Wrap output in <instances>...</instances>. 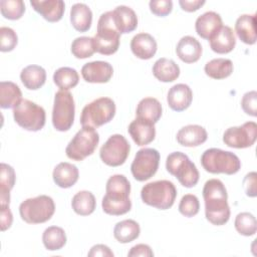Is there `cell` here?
I'll use <instances>...</instances> for the list:
<instances>
[{"instance_id": "17", "label": "cell", "mask_w": 257, "mask_h": 257, "mask_svg": "<svg viewBox=\"0 0 257 257\" xmlns=\"http://www.w3.org/2000/svg\"><path fill=\"white\" fill-rule=\"evenodd\" d=\"M127 131L137 146L141 147L152 143L156 137L155 124L138 117L130 123Z\"/></svg>"}, {"instance_id": "36", "label": "cell", "mask_w": 257, "mask_h": 257, "mask_svg": "<svg viewBox=\"0 0 257 257\" xmlns=\"http://www.w3.org/2000/svg\"><path fill=\"white\" fill-rule=\"evenodd\" d=\"M44 247L49 251L60 250L66 243V234L61 227L50 226L42 234Z\"/></svg>"}, {"instance_id": "25", "label": "cell", "mask_w": 257, "mask_h": 257, "mask_svg": "<svg viewBox=\"0 0 257 257\" xmlns=\"http://www.w3.org/2000/svg\"><path fill=\"white\" fill-rule=\"evenodd\" d=\"M113 20L116 29L120 34L130 33L138 26V17L136 12L124 5L117 6L113 11Z\"/></svg>"}, {"instance_id": "3", "label": "cell", "mask_w": 257, "mask_h": 257, "mask_svg": "<svg viewBox=\"0 0 257 257\" xmlns=\"http://www.w3.org/2000/svg\"><path fill=\"white\" fill-rule=\"evenodd\" d=\"M120 33L116 29L112 11L102 13L97 22V31L94 35L93 45L95 52L103 55L115 53L119 47Z\"/></svg>"}, {"instance_id": "10", "label": "cell", "mask_w": 257, "mask_h": 257, "mask_svg": "<svg viewBox=\"0 0 257 257\" xmlns=\"http://www.w3.org/2000/svg\"><path fill=\"white\" fill-rule=\"evenodd\" d=\"M13 117L15 122L22 128L38 132L45 124L46 113L42 106L24 98L13 108Z\"/></svg>"}, {"instance_id": "16", "label": "cell", "mask_w": 257, "mask_h": 257, "mask_svg": "<svg viewBox=\"0 0 257 257\" xmlns=\"http://www.w3.org/2000/svg\"><path fill=\"white\" fill-rule=\"evenodd\" d=\"M193 100V91L189 85L178 83L173 85L168 92L167 101L169 106L175 111L187 109Z\"/></svg>"}, {"instance_id": "49", "label": "cell", "mask_w": 257, "mask_h": 257, "mask_svg": "<svg viewBox=\"0 0 257 257\" xmlns=\"http://www.w3.org/2000/svg\"><path fill=\"white\" fill-rule=\"evenodd\" d=\"M179 4L184 11L194 12V11H197L199 8H201L205 4V1L204 0H180Z\"/></svg>"}, {"instance_id": "19", "label": "cell", "mask_w": 257, "mask_h": 257, "mask_svg": "<svg viewBox=\"0 0 257 257\" xmlns=\"http://www.w3.org/2000/svg\"><path fill=\"white\" fill-rule=\"evenodd\" d=\"M211 49L219 54L231 52L236 45V37L231 27L222 25V27L209 39Z\"/></svg>"}, {"instance_id": "48", "label": "cell", "mask_w": 257, "mask_h": 257, "mask_svg": "<svg viewBox=\"0 0 257 257\" xmlns=\"http://www.w3.org/2000/svg\"><path fill=\"white\" fill-rule=\"evenodd\" d=\"M0 221H1V230L5 231L9 229L13 222V216L12 213L8 207H1V215H0Z\"/></svg>"}, {"instance_id": "13", "label": "cell", "mask_w": 257, "mask_h": 257, "mask_svg": "<svg viewBox=\"0 0 257 257\" xmlns=\"http://www.w3.org/2000/svg\"><path fill=\"white\" fill-rule=\"evenodd\" d=\"M131 151V146L126 139L118 134L110 136L103 144L99 151L101 161L110 167H118L122 165Z\"/></svg>"}, {"instance_id": "22", "label": "cell", "mask_w": 257, "mask_h": 257, "mask_svg": "<svg viewBox=\"0 0 257 257\" xmlns=\"http://www.w3.org/2000/svg\"><path fill=\"white\" fill-rule=\"evenodd\" d=\"M202 45L193 36L182 37L176 47V52L179 58L185 63H194L198 61L202 55Z\"/></svg>"}, {"instance_id": "21", "label": "cell", "mask_w": 257, "mask_h": 257, "mask_svg": "<svg viewBox=\"0 0 257 257\" xmlns=\"http://www.w3.org/2000/svg\"><path fill=\"white\" fill-rule=\"evenodd\" d=\"M221 27H222V18L218 13L214 11H208L203 13L197 18L195 23V29L197 34L200 37L208 40Z\"/></svg>"}, {"instance_id": "24", "label": "cell", "mask_w": 257, "mask_h": 257, "mask_svg": "<svg viewBox=\"0 0 257 257\" xmlns=\"http://www.w3.org/2000/svg\"><path fill=\"white\" fill-rule=\"evenodd\" d=\"M52 177H53L54 183L58 187L67 189L72 187L77 182L79 177V172L76 166L67 162H62V163H59L54 168Z\"/></svg>"}, {"instance_id": "34", "label": "cell", "mask_w": 257, "mask_h": 257, "mask_svg": "<svg viewBox=\"0 0 257 257\" xmlns=\"http://www.w3.org/2000/svg\"><path fill=\"white\" fill-rule=\"evenodd\" d=\"M71 207L77 215H90L94 212L96 207L95 197L89 191H79L73 196L71 201Z\"/></svg>"}, {"instance_id": "23", "label": "cell", "mask_w": 257, "mask_h": 257, "mask_svg": "<svg viewBox=\"0 0 257 257\" xmlns=\"http://www.w3.org/2000/svg\"><path fill=\"white\" fill-rule=\"evenodd\" d=\"M177 142L184 147H198L207 141V131L199 124H188L177 133Z\"/></svg>"}, {"instance_id": "35", "label": "cell", "mask_w": 257, "mask_h": 257, "mask_svg": "<svg viewBox=\"0 0 257 257\" xmlns=\"http://www.w3.org/2000/svg\"><path fill=\"white\" fill-rule=\"evenodd\" d=\"M205 73L214 79H224L233 72V63L228 58H214L206 63Z\"/></svg>"}, {"instance_id": "18", "label": "cell", "mask_w": 257, "mask_h": 257, "mask_svg": "<svg viewBox=\"0 0 257 257\" xmlns=\"http://www.w3.org/2000/svg\"><path fill=\"white\" fill-rule=\"evenodd\" d=\"M30 5L48 22L59 21L65 10V4L62 0L30 1Z\"/></svg>"}, {"instance_id": "2", "label": "cell", "mask_w": 257, "mask_h": 257, "mask_svg": "<svg viewBox=\"0 0 257 257\" xmlns=\"http://www.w3.org/2000/svg\"><path fill=\"white\" fill-rule=\"evenodd\" d=\"M131 184L123 175L109 177L105 186V195L102 198L101 207L104 213L113 216L123 215L132 209L130 199Z\"/></svg>"}, {"instance_id": "45", "label": "cell", "mask_w": 257, "mask_h": 257, "mask_svg": "<svg viewBox=\"0 0 257 257\" xmlns=\"http://www.w3.org/2000/svg\"><path fill=\"white\" fill-rule=\"evenodd\" d=\"M256 177L257 174L255 172H251L247 174L243 180V187L245 193L248 197H256Z\"/></svg>"}, {"instance_id": "1", "label": "cell", "mask_w": 257, "mask_h": 257, "mask_svg": "<svg viewBox=\"0 0 257 257\" xmlns=\"http://www.w3.org/2000/svg\"><path fill=\"white\" fill-rule=\"evenodd\" d=\"M206 219L216 226L225 225L230 218L228 194L225 185L218 179L208 180L203 188Z\"/></svg>"}, {"instance_id": "28", "label": "cell", "mask_w": 257, "mask_h": 257, "mask_svg": "<svg viewBox=\"0 0 257 257\" xmlns=\"http://www.w3.org/2000/svg\"><path fill=\"white\" fill-rule=\"evenodd\" d=\"M136 114L138 118L155 124L162 116V104L155 97H145L138 103Z\"/></svg>"}, {"instance_id": "37", "label": "cell", "mask_w": 257, "mask_h": 257, "mask_svg": "<svg viewBox=\"0 0 257 257\" xmlns=\"http://www.w3.org/2000/svg\"><path fill=\"white\" fill-rule=\"evenodd\" d=\"M53 81L61 90H68L77 85L79 75L74 68L64 66L54 72Z\"/></svg>"}, {"instance_id": "44", "label": "cell", "mask_w": 257, "mask_h": 257, "mask_svg": "<svg viewBox=\"0 0 257 257\" xmlns=\"http://www.w3.org/2000/svg\"><path fill=\"white\" fill-rule=\"evenodd\" d=\"M149 6L153 14L164 17L172 12L173 2L171 0H152L150 1Z\"/></svg>"}, {"instance_id": "12", "label": "cell", "mask_w": 257, "mask_h": 257, "mask_svg": "<svg viewBox=\"0 0 257 257\" xmlns=\"http://www.w3.org/2000/svg\"><path fill=\"white\" fill-rule=\"evenodd\" d=\"M160 163V153L152 148H144L137 152L131 166L133 177L144 182L151 179L158 171Z\"/></svg>"}, {"instance_id": "31", "label": "cell", "mask_w": 257, "mask_h": 257, "mask_svg": "<svg viewBox=\"0 0 257 257\" xmlns=\"http://www.w3.org/2000/svg\"><path fill=\"white\" fill-rule=\"evenodd\" d=\"M20 79L27 89L36 90L45 83L46 71L39 65H28L21 70Z\"/></svg>"}, {"instance_id": "7", "label": "cell", "mask_w": 257, "mask_h": 257, "mask_svg": "<svg viewBox=\"0 0 257 257\" xmlns=\"http://www.w3.org/2000/svg\"><path fill=\"white\" fill-rule=\"evenodd\" d=\"M114 114V101L109 97H99L82 108L80 123L82 126L98 127L109 122Z\"/></svg>"}, {"instance_id": "14", "label": "cell", "mask_w": 257, "mask_h": 257, "mask_svg": "<svg viewBox=\"0 0 257 257\" xmlns=\"http://www.w3.org/2000/svg\"><path fill=\"white\" fill-rule=\"evenodd\" d=\"M257 138V124L247 121L239 126L227 128L223 135V142L230 148L245 149L254 145Z\"/></svg>"}, {"instance_id": "47", "label": "cell", "mask_w": 257, "mask_h": 257, "mask_svg": "<svg viewBox=\"0 0 257 257\" xmlns=\"http://www.w3.org/2000/svg\"><path fill=\"white\" fill-rule=\"evenodd\" d=\"M88 256H101V257H113L112 251L103 244H97L91 247L90 251L87 254Z\"/></svg>"}, {"instance_id": "32", "label": "cell", "mask_w": 257, "mask_h": 257, "mask_svg": "<svg viewBox=\"0 0 257 257\" xmlns=\"http://www.w3.org/2000/svg\"><path fill=\"white\" fill-rule=\"evenodd\" d=\"M22 100V92L19 86L11 81L0 82V106L1 108H14Z\"/></svg>"}, {"instance_id": "9", "label": "cell", "mask_w": 257, "mask_h": 257, "mask_svg": "<svg viewBox=\"0 0 257 257\" xmlns=\"http://www.w3.org/2000/svg\"><path fill=\"white\" fill-rule=\"evenodd\" d=\"M99 143V135L90 126H82L68 143L65 153L73 161L80 162L93 154Z\"/></svg>"}, {"instance_id": "46", "label": "cell", "mask_w": 257, "mask_h": 257, "mask_svg": "<svg viewBox=\"0 0 257 257\" xmlns=\"http://www.w3.org/2000/svg\"><path fill=\"white\" fill-rule=\"evenodd\" d=\"M127 256L128 257H138V256L153 257L154 252L152 251L151 247L147 244H137L131 248V250L127 253Z\"/></svg>"}, {"instance_id": "20", "label": "cell", "mask_w": 257, "mask_h": 257, "mask_svg": "<svg viewBox=\"0 0 257 257\" xmlns=\"http://www.w3.org/2000/svg\"><path fill=\"white\" fill-rule=\"evenodd\" d=\"M157 41L149 33H138L131 41L132 52L140 59H150L157 52Z\"/></svg>"}, {"instance_id": "15", "label": "cell", "mask_w": 257, "mask_h": 257, "mask_svg": "<svg viewBox=\"0 0 257 257\" xmlns=\"http://www.w3.org/2000/svg\"><path fill=\"white\" fill-rule=\"evenodd\" d=\"M113 74V68L106 61L96 60L85 63L81 68V75L86 82L104 83L110 80Z\"/></svg>"}, {"instance_id": "11", "label": "cell", "mask_w": 257, "mask_h": 257, "mask_svg": "<svg viewBox=\"0 0 257 257\" xmlns=\"http://www.w3.org/2000/svg\"><path fill=\"white\" fill-rule=\"evenodd\" d=\"M75 104L72 94L68 90H58L54 95L52 109V123L56 131H68L74 120Z\"/></svg>"}, {"instance_id": "26", "label": "cell", "mask_w": 257, "mask_h": 257, "mask_svg": "<svg viewBox=\"0 0 257 257\" xmlns=\"http://www.w3.org/2000/svg\"><path fill=\"white\" fill-rule=\"evenodd\" d=\"M235 31L239 39L249 45L256 42V16L255 14H243L235 23Z\"/></svg>"}, {"instance_id": "40", "label": "cell", "mask_w": 257, "mask_h": 257, "mask_svg": "<svg viewBox=\"0 0 257 257\" xmlns=\"http://www.w3.org/2000/svg\"><path fill=\"white\" fill-rule=\"evenodd\" d=\"M0 10L4 18L9 20H17L22 17L25 12V4L22 0H1Z\"/></svg>"}, {"instance_id": "33", "label": "cell", "mask_w": 257, "mask_h": 257, "mask_svg": "<svg viewBox=\"0 0 257 257\" xmlns=\"http://www.w3.org/2000/svg\"><path fill=\"white\" fill-rule=\"evenodd\" d=\"M141 233V228L138 222L132 219L117 222L113 228V236L119 243H130L136 240Z\"/></svg>"}, {"instance_id": "6", "label": "cell", "mask_w": 257, "mask_h": 257, "mask_svg": "<svg viewBox=\"0 0 257 257\" xmlns=\"http://www.w3.org/2000/svg\"><path fill=\"white\" fill-rule=\"evenodd\" d=\"M54 212V201L47 195L26 199L19 206L20 217L28 224L45 223L51 219Z\"/></svg>"}, {"instance_id": "4", "label": "cell", "mask_w": 257, "mask_h": 257, "mask_svg": "<svg viewBox=\"0 0 257 257\" xmlns=\"http://www.w3.org/2000/svg\"><path fill=\"white\" fill-rule=\"evenodd\" d=\"M177 189L168 180L155 181L146 184L141 191L143 202L160 210L170 209L176 200Z\"/></svg>"}, {"instance_id": "41", "label": "cell", "mask_w": 257, "mask_h": 257, "mask_svg": "<svg viewBox=\"0 0 257 257\" xmlns=\"http://www.w3.org/2000/svg\"><path fill=\"white\" fill-rule=\"evenodd\" d=\"M200 202L197 196L193 194H187L182 197L179 204L180 213L188 218L194 217L199 213Z\"/></svg>"}, {"instance_id": "42", "label": "cell", "mask_w": 257, "mask_h": 257, "mask_svg": "<svg viewBox=\"0 0 257 257\" xmlns=\"http://www.w3.org/2000/svg\"><path fill=\"white\" fill-rule=\"evenodd\" d=\"M18 42V37L16 32L6 26H2L0 28V50L2 52L12 51Z\"/></svg>"}, {"instance_id": "5", "label": "cell", "mask_w": 257, "mask_h": 257, "mask_svg": "<svg viewBox=\"0 0 257 257\" xmlns=\"http://www.w3.org/2000/svg\"><path fill=\"white\" fill-rule=\"evenodd\" d=\"M201 164L205 171L211 174L234 175L241 169V161L235 154L216 148L203 153Z\"/></svg>"}, {"instance_id": "38", "label": "cell", "mask_w": 257, "mask_h": 257, "mask_svg": "<svg viewBox=\"0 0 257 257\" xmlns=\"http://www.w3.org/2000/svg\"><path fill=\"white\" fill-rule=\"evenodd\" d=\"M235 229L243 236H252L257 230V221L254 215L249 212L239 213L235 218Z\"/></svg>"}, {"instance_id": "39", "label": "cell", "mask_w": 257, "mask_h": 257, "mask_svg": "<svg viewBox=\"0 0 257 257\" xmlns=\"http://www.w3.org/2000/svg\"><path fill=\"white\" fill-rule=\"evenodd\" d=\"M95 52L93 39L87 36H80L75 38L71 43V53L79 59L92 56Z\"/></svg>"}, {"instance_id": "29", "label": "cell", "mask_w": 257, "mask_h": 257, "mask_svg": "<svg viewBox=\"0 0 257 257\" xmlns=\"http://www.w3.org/2000/svg\"><path fill=\"white\" fill-rule=\"evenodd\" d=\"M0 205L1 207H8L10 203V191L15 185L14 169L5 163L0 165Z\"/></svg>"}, {"instance_id": "43", "label": "cell", "mask_w": 257, "mask_h": 257, "mask_svg": "<svg viewBox=\"0 0 257 257\" xmlns=\"http://www.w3.org/2000/svg\"><path fill=\"white\" fill-rule=\"evenodd\" d=\"M241 106L245 113L256 116L257 115V92L251 90L246 92L241 100Z\"/></svg>"}, {"instance_id": "30", "label": "cell", "mask_w": 257, "mask_h": 257, "mask_svg": "<svg viewBox=\"0 0 257 257\" xmlns=\"http://www.w3.org/2000/svg\"><path fill=\"white\" fill-rule=\"evenodd\" d=\"M70 22L75 30L79 32L87 31L92 22V12L83 3H75L70 9Z\"/></svg>"}, {"instance_id": "8", "label": "cell", "mask_w": 257, "mask_h": 257, "mask_svg": "<svg viewBox=\"0 0 257 257\" xmlns=\"http://www.w3.org/2000/svg\"><path fill=\"white\" fill-rule=\"evenodd\" d=\"M166 169L186 188L196 186L199 181L200 174L196 165L182 152H174L167 157Z\"/></svg>"}, {"instance_id": "27", "label": "cell", "mask_w": 257, "mask_h": 257, "mask_svg": "<svg viewBox=\"0 0 257 257\" xmlns=\"http://www.w3.org/2000/svg\"><path fill=\"white\" fill-rule=\"evenodd\" d=\"M153 74L162 82H172L179 77L180 67L174 60L162 57L154 63Z\"/></svg>"}]
</instances>
